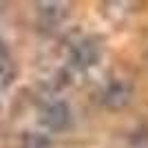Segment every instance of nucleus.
I'll return each mask as SVG.
<instances>
[{
  "mask_svg": "<svg viewBox=\"0 0 148 148\" xmlns=\"http://www.w3.org/2000/svg\"><path fill=\"white\" fill-rule=\"evenodd\" d=\"M44 122H47V126L53 130H60L64 128L69 124V108L64 104H60V102H56V104H51L47 111H44Z\"/></svg>",
  "mask_w": 148,
  "mask_h": 148,
  "instance_id": "obj_1",
  "label": "nucleus"
},
{
  "mask_svg": "<svg viewBox=\"0 0 148 148\" xmlns=\"http://www.w3.org/2000/svg\"><path fill=\"white\" fill-rule=\"evenodd\" d=\"M13 80V62L5 44L0 42V88H7Z\"/></svg>",
  "mask_w": 148,
  "mask_h": 148,
  "instance_id": "obj_2",
  "label": "nucleus"
},
{
  "mask_svg": "<svg viewBox=\"0 0 148 148\" xmlns=\"http://www.w3.org/2000/svg\"><path fill=\"white\" fill-rule=\"evenodd\" d=\"M113 97H117V104H122V102H126V97H128V91H124V84L122 82H115V84H111L108 86V91L104 93V99L111 104Z\"/></svg>",
  "mask_w": 148,
  "mask_h": 148,
  "instance_id": "obj_3",
  "label": "nucleus"
}]
</instances>
